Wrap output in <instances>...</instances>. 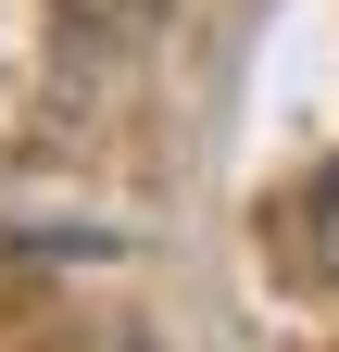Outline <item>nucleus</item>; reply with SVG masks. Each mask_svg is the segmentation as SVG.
<instances>
[{"mask_svg":"<svg viewBox=\"0 0 339 352\" xmlns=\"http://www.w3.org/2000/svg\"><path fill=\"white\" fill-rule=\"evenodd\" d=\"M314 252H327V277H339V176L314 189Z\"/></svg>","mask_w":339,"mask_h":352,"instance_id":"nucleus-1","label":"nucleus"},{"mask_svg":"<svg viewBox=\"0 0 339 352\" xmlns=\"http://www.w3.org/2000/svg\"><path fill=\"white\" fill-rule=\"evenodd\" d=\"M75 352H151V340H126V327H113V340H75Z\"/></svg>","mask_w":339,"mask_h":352,"instance_id":"nucleus-2","label":"nucleus"}]
</instances>
